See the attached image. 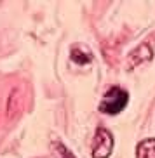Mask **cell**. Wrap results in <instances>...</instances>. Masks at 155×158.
<instances>
[{
	"label": "cell",
	"mask_w": 155,
	"mask_h": 158,
	"mask_svg": "<svg viewBox=\"0 0 155 158\" xmlns=\"http://www.w3.org/2000/svg\"><path fill=\"white\" fill-rule=\"evenodd\" d=\"M127 101H129V92L118 85H113L105 92L98 110L105 115H118L127 106Z\"/></svg>",
	"instance_id": "1"
},
{
	"label": "cell",
	"mask_w": 155,
	"mask_h": 158,
	"mask_svg": "<svg viewBox=\"0 0 155 158\" xmlns=\"http://www.w3.org/2000/svg\"><path fill=\"white\" fill-rule=\"evenodd\" d=\"M113 151V135L108 129L98 127L93 141V158H108Z\"/></svg>",
	"instance_id": "2"
},
{
	"label": "cell",
	"mask_w": 155,
	"mask_h": 158,
	"mask_svg": "<svg viewBox=\"0 0 155 158\" xmlns=\"http://www.w3.org/2000/svg\"><path fill=\"white\" fill-rule=\"evenodd\" d=\"M152 57H153V51L150 49V45L148 44H141V45H138V49H134V51L127 56V63H126V70L131 71L134 70L136 66H140L141 63H146V61H150Z\"/></svg>",
	"instance_id": "3"
},
{
	"label": "cell",
	"mask_w": 155,
	"mask_h": 158,
	"mask_svg": "<svg viewBox=\"0 0 155 158\" xmlns=\"http://www.w3.org/2000/svg\"><path fill=\"white\" fill-rule=\"evenodd\" d=\"M136 158H155V139H143L136 148Z\"/></svg>",
	"instance_id": "4"
},
{
	"label": "cell",
	"mask_w": 155,
	"mask_h": 158,
	"mask_svg": "<svg viewBox=\"0 0 155 158\" xmlns=\"http://www.w3.org/2000/svg\"><path fill=\"white\" fill-rule=\"evenodd\" d=\"M71 59L75 61V63H79V64H87V63H91V54H80V49H73L71 51Z\"/></svg>",
	"instance_id": "5"
},
{
	"label": "cell",
	"mask_w": 155,
	"mask_h": 158,
	"mask_svg": "<svg viewBox=\"0 0 155 158\" xmlns=\"http://www.w3.org/2000/svg\"><path fill=\"white\" fill-rule=\"evenodd\" d=\"M54 148H56L58 156H59V158H75V155L71 153V151L66 148L63 143H56V144H54Z\"/></svg>",
	"instance_id": "6"
}]
</instances>
